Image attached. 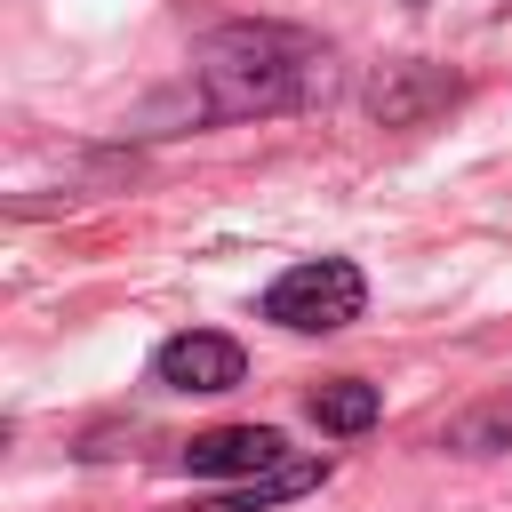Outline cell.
Here are the masks:
<instances>
[{"label": "cell", "instance_id": "1", "mask_svg": "<svg viewBox=\"0 0 512 512\" xmlns=\"http://www.w3.org/2000/svg\"><path fill=\"white\" fill-rule=\"evenodd\" d=\"M192 72H200L208 120H256V112H296L328 96V48L296 24H216Z\"/></svg>", "mask_w": 512, "mask_h": 512}, {"label": "cell", "instance_id": "2", "mask_svg": "<svg viewBox=\"0 0 512 512\" xmlns=\"http://www.w3.org/2000/svg\"><path fill=\"white\" fill-rule=\"evenodd\" d=\"M368 304V280L352 256H312V264H288L272 288H264V320L296 328V336H328L344 320H360Z\"/></svg>", "mask_w": 512, "mask_h": 512}, {"label": "cell", "instance_id": "3", "mask_svg": "<svg viewBox=\"0 0 512 512\" xmlns=\"http://www.w3.org/2000/svg\"><path fill=\"white\" fill-rule=\"evenodd\" d=\"M152 376H160L168 392H232V384L248 376V352H240L232 336H216V328H192V336H168V344L152 352Z\"/></svg>", "mask_w": 512, "mask_h": 512}, {"label": "cell", "instance_id": "4", "mask_svg": "<svg viewBox=\"0 0 512 512\" xmlns=\"http://www.w3.org/2000/svg\"><path fill=\"white\" fill-rule=\"evenodd\" d=\"M280 456H288V440L272 424H216V432L184 440V472H208V480H248Z\"/></svg>", "mask_w": 512, "mask_h": 512}, {"label": "cell", "instance_id": "5", "mask_svg": "<svg viewBox=\"0 0 512 512\" xmlns=\"http://www.w3.org/2000/svg\"><path fill=\"white\" fill-rule=\"evenodd\" d=\"M368 104H376V120L384 128H408V120H424V112H440V104H456V72H440V64H392V72H376V88H368Z\"/></svg>", "mask_w": 512, "mask_h": 512}, {"label": "cell", "instance_id": "6", "mask_svg": "<svg viewBox=\"0 0 512 512\" xmlns=\"http://www.w3.org/2000/svg\"><path fill=\"white\" fill-rule=\"evenodd\" d=\"M320 480H328V456H280V464L248 472L240 488H224V496H208V504H192V512H272V504L312 496Z\"/></svg>", "mask_w": 512, "mask_h": 512}, {"label": "cell", "instance_id": "7", "mask_svg": "<svg viewBox=\"0 0 512 512\" xmlns=\"http://www.w3.org/2000/svg\"><path fill=\"white\" fill-rule=\"evenodd\" d=\"M376 408H384V400H376V384H360V376H336V384L312 392V424H320V432H368Z\"/></svg>", "mask_w": 512, "mask_h": 512}, {"label": "cell", "instance_id": "8", "mask_svg": "<svg viewBox=\"0 0 512 512\" xmlns=\"http://www.w3.org/2000/svg\"><path fill=\"white\" fill-rule=\"evenodd\" d=\"M440 448H456V456H496V448H512V400H480L472 416H456V424L440 432Z\"/></svg>", "mask_w": 512, "mask_h": 512}]
</instances>
